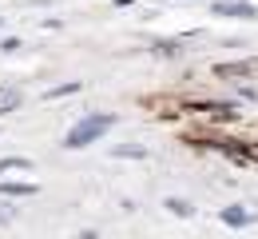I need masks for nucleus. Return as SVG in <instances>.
Listing matches in <instances>:
<instances>
[{"label":"nucleus","mask_w":258,"mask_h":239,"mask_svg":"<svg viewBox=\"0 0 258 239\" xmlns=\"http://www.w3.org/2000/svg\"><path fill=\"white\" fill-rule=\"evenodd\" d=\"M111 124H115V116H111V112H96V116H88V120H80V124L64 136V148H88V144L99 139Z\"/></svg>","instance_id":"1"},{"label":"nucleus","mask_w":258,"mask_h":239,"mask_svg":"<svg viewBox=\"0 0 258 239\" xmlns=\"http://www.w3.org/2000/svg\"><path fill=\"white\" fill-rule=\"evenodd\" d=\"M258 72V60H238V64H219V76H250Z\"/></svg>","instance_id":"2"},{"label":"nucleus","mask_w":258,"mask_h":239,"mask_svg":"<svg viewBox=\"0 0 258 239\" xmlns=\"http://www.w3.org/2000/svg\"><path fill=\"white\" fill-rule=\"evenodd\" d=\"M250 219H254V215L242 211V207H226V211H223V223H230V227H246Z\"/></svg>","instance_id":"3"},{"label":"nucleus","mask_w":258,"mask_h":239,"mask_svg":"<svg viewBox=\"0 0 258 239\" xmlns=\"http://www.w3.org/2000/svg\"><path fill=\"white\" fill-rule=\"evenodd\" d=\"M20 108V92L16 88H0V116L4 112H16Z\"/></svg>","instance_id":"4"},{"label":"nucleus","mask_w":258,"mask_h":239,"mask_svg":"<svg viewBox=\"0 0 258 239\" xmlns=\"http://www.w3.org/2000/svg\"><path fill=\"white\" fill-rule=\"evenodd\" d=\"M32 168V160H24V156H8V160H0V175L4 171H28Z\"/></svg>","instance_id":"5"},{"label":"nucleus","mask_w":258,"mask_h":239,"mask_svg":"<svg viewBox=\"0 0 258 239\" xmlns=\"http://www.w3.org/2000/svg\"><path fill=\"white\" fill-rule=\"evenodd\" d=\"M215 12H223V16H254L250 4H215Z\"/></svg>","instance_id":"6"},{"label":"nucleus","mask_w":258,"mask_h":239,"mask_svg":"<svg viewBox=\"0 0 258 239\" xmlns=\"http://www.w3.org/2000/svg\"><path fill=\"white\" fill-rule=\"evenodd\" d=\"M0 196H36V183H0Z\"/></svg>","instance_id":"7"},{"label":"nucleus","mask_w":258,"mask_h":239,"mask_svg":"<svg viewBox=\"0 0 258 239\" xmlns=\"http://www.w3.org/2000/svg\"><path fill=\"white\" fill-rule=\"evenodd\" d=\"M167 207H171L175 215H191V211H195V207L187 204V200H167Z\"/></svg>","instance_id":"8"},{"label":"nucleus","mask_w":258,"mask_h":239,"mask_svg":"<svg viewBox=\"0 0 258 239\" xmlns=\"http://www.w3.org/2000/svg\"><path fill=\"white\" fill-rule=\"evenodd\" d=\"M76 88H80V84H76V80H68V84H60V88H52L48 96H68V92H76Z\"/></svg>","instance_id":"9"},{"label":"nucleus","mask_w":258,"mask_h":239,"mask_svg":"<svg viewBox=\"0 0 258 239\" xmlns=\"http://www.w3.org/2000/svg\"><path fill=\"white\" fill-rule=\"evenodd\" d=\"M115 156H135V160H139V156H147V152H143V148H115Z\"/></svg>","instance_id":"10"},{"label":"nucleus","mask_w":258,"mask_h":239,"mask_svg":"<svg viewBox=\"0 0 258 239\" xmlns=\"http://www.w3.org/2000/svg\"><path fill=\"white\" fill-rule=\"evenodd\" d=\"M8 219H12V207H8V204H0V223H8Z\"/></svg>","instance_id":"11"}]
</instances>
